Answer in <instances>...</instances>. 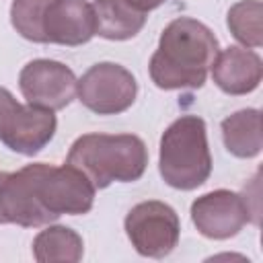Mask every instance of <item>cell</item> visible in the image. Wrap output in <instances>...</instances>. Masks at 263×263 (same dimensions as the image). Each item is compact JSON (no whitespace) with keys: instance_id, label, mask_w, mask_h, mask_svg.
Returning a JSON list of instances; mask_svg holds the SVG:
<instances>
[{"instance_id":"cell-1","label":"cell","mask_w":263,"mask_h":263,"mask_svg":"<svg viewBox=\"0 0 263 263\" xmlns=\"http://www.w3.org/2000/svg\"><path fill=\"white\" fill-rule=\"evenodd\" d=\"M218 55V39L208 25L191 16L171 21L150 58L148 72L162 90L201 88Z\"/></svg>"},{"instance_id":"cell-2","label":"cell","mask_w":263,"mask_h":263,"mask_svg":"<svg viewBox=\"0 0 263 263\" xmlns=\"http://www.w3.org/2000/svg\"><path fill=\"white\" fill-rule=\"evenodd\" d=\"M68 164L76 166L95 189L138 181L148 166V148L134 134H84L70 146Z\"/></svg>"},{"instance_id":"cell-3","label":"cell","mask_w":263,"mask_h":263,"mask_svg":"<svg viewBox=\"0 0 263 263\" xmlns=\"http://www.w3.org/2000/svg\"><path fill=\"white\" fill-rule=\"evenodd\" d=\"M158 173L162 181L181 191L201 187L212 175L205 121L197 115H181L160 138Z\"/></svg>"},{"instance_id":"cell-4","label":"cell","mask_w":263,"mask_h":263,"mask_svg":"<svg viewBox=\"0 0 263 263\" xmlns=\"http://www.w3.org/2000/svg\"><path fill=\"white\" fill-rule=\"evenodd\" d=\"M123 228L136 253L150 259H164L171 255L181 236L177 212L158 199L136 203L127 212Z\"/></svg>"},{"instance_id":"cell-5","label":"cell","mask_w":263,"mask_h":263,"mask_svg":"<svg viewBox=\"0 0 263 263\" xmlns=\"http://www.w3.org/2000/svg\"><path fill=\"white\" fill-rule=\"evenodd\" d=\"M76 95L88 111L97 115H117L134 105L138 82L121 64L99 62L78 78Z\"/></svg>"},{"instance_id":"cell-6","label":"cell","mask_w":263,"mask_h":263,"mask_svg":"<svg viewBox=\"0 0 263 263\" xmlns=\"http://www.w3.org/2000/svg\"><path fill=\"white\" fill-rule=\"evenodd\" d=\"M41 162L25 164L16 173H0V224L39 228L55 222L37 193Z\"/></svg>"},{"instance_id":"cell-7","label":"cell","mask_w":263,"mask_h":263,"mask_svg":"<svg viewBox=\"0 0 263 263\" xmlns=\"http://www.w3.org/2000/svg\"><path fill=\"white\" fill-rule=\"evenodd\" d=\"M95 191H97L95 185L76 166L68 162L62 166L41 162L37 193L43 208L55 218L64 214L68 216L88 214L95 203Z\"/></svg>"},{"instance_id":"cell-8","label":"cell","mask_w":263,"mask_h":263,"mask_svg":"<svg viewBox=\"0 0 263 263\" xmlns=\"http://www.w3.org/2000/svg\"><path fill=\"white\" fill-rule=\"evenodd\" d=\"M191 222L201 236L212 240L232 238L249 222L259 224L249 205V197L230 189H216L197 197L191 203Z\"/></svg>"},{"instance_id":"cell-9","label":"cell","mask_w":263,"mask_h":263,"mask_svg":"<svg viewBox=\"0 0 263 263\" xmlns=\"http://www.w3.org/2000/svg\"><path fill=\"white\" fill-rule=\"evenodd\" d=\"M76 74L62 62L39 58L23 66L18 88L29 105L60 111L76 97Z\"/></svg>"},{"instance_id":"cell-10","label":"cell","mask_w":263,"mask_h":263,"mask_svg":"<svg viewBox=\"0 0 263 263\" xmlns=\"http://www.w3.org/2000/svg\"><path fill=\"white\" fill-rule=\"evenodd\" d=\"M58 119L51 109L37 105H18L6 119L0 140L2 144L18 154L35 156L55 136Z\"/></svg>"},{"instance_id":"cell-11","label":"cell","mask_w":263,"mask_h":263,"mask_svg":"<svg viewBox=\"0 0 263 263\" xmlns=\"http://www.w3.org/2000/svg\"><path fill=\"white\" fill-rule=\"evenodd\" d=\"M43 41L84 45L95 37V10L86 0H49L43 12Z\"/></svg>"},{"instance_id":"cell-12","label":"cell","mask_w":263,"mask_h":263,"mask_svg":"<svg viewBox=\"0 0 263 263\" xmlns=\"http://www.w3.org/2000/svg\"><path fill=\"white\" fill-rule=\"evenodd\" d=\"M210 70L216 86L234 97L253 92L263 78L261 55L251 47L240 45H230L224 51H218Z\"/></svg>"},{"instance_id":"cell-13","label":"cell","mask_w":263,"mask_h":263,"mask_svg":"<svg viewBox=\"0 0 263 263\" xmlns=\"http://www.w3.org/2000/svg\"><path fill=\"white\" fill-rule=\"evenodd\" d=\"M95 35L109 41L136 37L146 25L148 12H142L127 0H95Z\"/></svg>"},{"instance_id":"cell-14","label":"cell","mask_w":263,"mask_h":263,"mask_svg":"<svg viewBox=\"0 0 263 263\" xmlns=\"http://www.w3.org/2000/svg\"><path fill=\"white\" fill-rule=\"evenodd\" d=\"M222 140L226 150L236 158H255L263 148L261 111L240 109L222 121Z\"/></svg>"},{"instance_id":"cell-15","label":"cell","mask_w":263,"mask_h":263,"mask_svg":"<svg viewBox=\"0 0 263 263\" xmlns=\"http://www.w3.org/2000/svg\"><path fill=\"white\" fill-rule=\"evenodd\" d=\"M84 245L76 230L68 226H51L43 228L33 238V257L39 263H53V261H66L76 263L82 259Z\"/></svg>"},{"instance_id":"cell-16","label":"cell","mask_w":263,"mask_h":263,"mask_svg":"<svg viewBox=\"0 0 263 263\" xmlns=\"http://www.w3.org/2000/svg\"><path fill=\"white\" fill-rule=\"evenodd\" d=\"M263 4L261 0H240L230 6L226 14V25L236 41L245 47H261L263 45Z\"/></svg>"},{"instance_id":"cell-17","label":"cell","mask_w":263,"mask_h":263,"mask_svg":"<svg viewBox=\"0 0 263 263\" xmlns=\"http://www.w3.org/2000/svg\"><path fill=\"white\" fill-rule=\"evenodd\" d=\"M49 0H12L10 4V23L14 31L33 43H45L43 41V12Z\"/></svg>"},{"instance_id":"cell-18","label":"cell","mask_w":263,"mask_h":263,"mask_svg":"<svg viewBox=\"0 0 263 263\" xmlns=\"http://www.w3.org/2000/svg\"><path fill=\"white\" fill-rule=\"evenodd\" d=\"M21 103H16V99L12 97V92L4 86H0V134H2V127L6 123V119L10 117V113L18 107Z\"/></svg>"},{"instance_id":"cell-19","label":"cell","mask_w":263,"mask_h":263,"mask_svg":"<svg viewBox=\"0 0 263 263\" xmlns=\"http://www.w3.org/2000/svg\"><path fill=\"white\" fill-rule=\"evenodd\" d=\"M127 2H132L136 8H140L142 12H150V10H154V8H158L164 0H127Z\"/></svg>"}]
</instances>
